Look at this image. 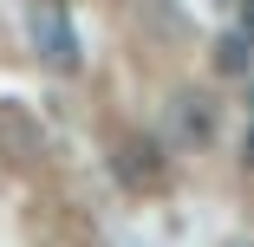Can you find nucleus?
I'll list each match as a JSON object with an SVG mask.
<instances>
[{"label":"nucleus","instance_id":"4","mask_svg":"<svg viewBox=\"0 0 254 247\" xmlns=\"http://www.w3.org/2000/svg\"><path fill=\"white\" fill-rule=\"evenodd\" d=\"M248 33H254V0H248Z\"/></svg>","mask_w":254,"mask_h":247},{"label":"nucleus","instance_id":"2","mask_svg":"<svg viewBox=\"0 0 254 247\" xmlns=\"http://www.w3.org/2000/svg\"><path fill=\"white\" fill-rule=\"evenodd\" d=\"M215 65H222V72H248V65H254V33H248V26L215 46Z\"/></svg>","mask_w":254,"mask_h":247},{"label":"nucleus","instance_id":"1","mask_svg":"<svg viewBox=\"0 0 254 247\" xmlns=\"http://www.w3.org/2000/svg\"><path fill=\"white\" fill-rule=\"evenodd\" d=\"M26 39H33L39 65H53V72H78V33H72L65 0H33V7H26Z\"/></svg>","mask_w":254,"mask_h":247},{"label":"nucleus","instance_id":"3","mask_svg":"<svg viewBox=\"0 0 254 247\" xmlns=\"http://www.w3.org/2000/svg\"><path fill=\"white\" fill-rule=\"evenodd\" d=\"M241 163L254 169V124H248V143H241Z\"/></svg>","mask_w":254,"mask_h":247}]
</instances>
